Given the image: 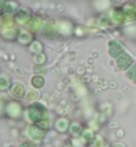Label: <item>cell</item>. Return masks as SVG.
Returning a JSON list of instances; mask_svg holds the SVG:
<instances>
[{
    "label": "cell",
    "mask_w": 136,
    "mask_h": 147,
    "mask_svg": "<svg viewBox=\"0 0 136 147\" xmlns=\"http://www.w3.org/2000/svg\"><path fill=\"white\" fill-rule=\"evenodd\" d=\"M96 9L100 10L106 9V7H109V0H96L95 2Z\"/></svg>",
    "instance_id": "7c38bea8"
},
{
    "label": "cell",
    "mask_w": 136,
    "mask_h": 147,
    "mask_svg": "<svg viewBox=\"0 0 136 147\" xmlns=\"http://www.w3.org/2000/svg\"><path fill=\"white\" fill-rule=\"evenodd\" d=\"M111 19L115 24H122V22H125L126 19L125 11H124L122 7H116L111 14Z\"/></svg>",
    "instance_id": "277c9868"
},
{
    "label": "cell",
    "mask_w": 136,
    "mask_h": 147,
    "mask_svg": "<svg viewBox=\"0 0 136 147\" xmlns=\"http://www.w3.org/2000/svg\"><path fill=\"white\" fill-rule=\"evenodd\" d=\"M9 3L7 0H2L1 1V13L4 15L5 14L7 9H9Z\"/></svg>",
    "instance_id": "9a60e30c"
},
{
    "label": "cell",
    "mask_w": 136,
    "mask_h": 147,
    "mask_svg": "<svg viewBox=\"0 0 136 147\" xmlns=\"http://www.w3.org/2000/svg\"><path fill=\"white\" fill-rule=\"evenodd\" d=\"M29 117L31 120L41 122L48 119V112L46 108L40 104H33L29 107Z\"/></svg>",
    "instance_id": "6da1fadb"
},
{
    "label": "cell",
    "mask_w": 136,
    "mask_h": 147,
    "mask_svg": "<svg viewBox=\"0 0 136 147\" xmlns=\"http://www.w3.org/2000/svg\"><path fill=\"white\" fill-rule=\"evenodd\" d=\"M133 63V59H131V57L129 55V54H122V55H120L118 60H116V64H118V66L119 69H121V70H125L128 67H130V65Z\"/></svg>",
    "instance_id": "5b68a950"
},
{
    "label": "cell",
    "mask_w": 136,
    "mask_h": 147,
    "mask_svg": "<svg viewBox=\"0 0 136 147\" xmlns=\"http://www.w3.org/2000/svg\"><path fill=\"white\" fill-rule=\"evenodd\" d=\"M31 38H32L31 34L29 33L25 32V31H22L20 34V40L22 43H24V44L28 43L29 41H31Z\"/></svg>",
    "instance_id": "4fadbf2b"
},
{
    "label": "cell",
    "mask_w": 136,
    "mask_h": 147,
    "mask_svg": "<svg viewBox=\"0 0 136 147\" xmlns=\"http://www.w3.org/2000/svg\"><path fill=\"white\" fill-rule=\"evenodd\" d=\"M20 147H33V145L29 144V142H24V144H22Z\"/></svg>",
    "instance_id": "ac0fdd59"
},
{
    "label": "cell",
    "mask_w": 136,
    "mask_h": 147,
    "mask_svg": "<svg viewBox=\"0 0 136 147\" xmlns=\"http://www.w3.org/2000/svg\"><path fill=\"white\" fill-rule=\"evenodd\" d=\"M41 26V22L38 18L33 17L31 18L28 22V28L31 32H37V31L40 28Z\"/></svg>",
    "instance_id": "9c48e42d"
},
{
    "label": "cell",
    "mask_w": 136,
    "mask_h": 147,
    "mask_svg": "<svg viewBox=\"0 0 136 147\" xmlns=\"http://www.w3.org/2000/svg\"><path fill=\"white\" fill-rule=\"evenodd\" d=\"M38 94H37V91H35V90H30L28 93H27V97H26V99L27 100H36L38 96H37Z\"/></svg>",
    "instance_id": "2e32d148"
},
{
    "label": "cell",
    "mask_w": 136,
    "mask_h": 147,
    "mask_svg": "<svg viewBox=\"0 0 136 147\" xmlns=\"http://www.w3.org/2000/svg\"><path fill=\"white\" fill-rule=\"evenodd\" d=\"M11 92L16 97H22L23 94V87H22L20 84H15L11 88Z\"/></svg>",
    "instance_id": "30bf717a"
},
{
    "label": "cell",
    "mask_w": 136,
    "mask_h": 147,
    "mask_svg": "<svg viewBox=\"0 0 136 147\" xmlns=\"http://www.w3.org/2000/svg\"><path fill=\"white\" fill-rule=\"evenodd\" d=\"M108 51H109V54L112 57L116 58L118 57L124 51V48L119 41L112 40L109 42V45H108Z\"/></svg>",
    "instance_id": "3957f363"
},
{
    "label": "cell",
    "mask_w": 136,
    "mask_h": 147,
    "mask_svg": "<svg viewBox=\"0 0 136 147\" xmlns=\"http://www.w3.org/2000/svg\"><path fill=\"white\" fill-rule=\"evenodd\" d=\"M1 22H2V24L4 26H6V27H10L11 25H12L13 24V21H12V18H11L10 15L9 14H4L2 15V20H1Z\"/></svg>",
    "instance_id": "8fae6325"
},
{
    "label": "cell",
    "mask_w": 136,
    "mask_h": 147,
    "mask_svg": "<svg viewBox=\"0 0 136 147\" xmlns=\"http://www.w3.org/2000/svg\"><path fill=\"white\" fill-rule=\"evenodd\" d=\"M40 34L45 38L51 39V38H53L56 36V29H55V27L52 26L51 24H45L43 26L41 27Z\"/></svg>",
    "instance_id": "8992f818"
},
{
    "label": "cell",
    "mask_w": 136,
    "mask_h": 147,
    "mask_svg": "<svg viewBox=\"0 0 136 147\" xmlns=\"http://www.w3.org/2000/svg\"><path fill=\"white\" fill-rule=\"evenodd\" d=\"M15 20L19 24H24L28 22L30 20L29 12L24 9H21L17 11L16 15H15Z\"/></svg>",
    "instance_id": "52a82bcc"
},
{
    "label": "cell",
    "mask_w": 136,
    "mask_h": 147,
    "mask_svg": "<svg viewBox=\"0 0 136 147\" xmlns=\"http://www.w3.org/2000/svg\"><path fill=\"white\" fill-rule=\"evenodd\" d=\"M124 11H125L126 18H128L129 20H133L136 18V4H127Z\"/></svg>",
    "instance_id": "ba28073f"
},
{
    "label": "cell",
    "mask_w": 136,
    "mask_h": 147,
    "mask_svg": "<svg viewBox=\"0 0 136 147\" xmlns=\"http://www.w3.org/2000/svg\"><path fill=\"white\" fill-rule=\"evenodd\" d=\"M48 122H38L37 125H32L29 127V135L34 140H38L43 136L47 129H48Z\"/></svg>",
    "instance_id": "7a4b0ae2"
},
{
    "label": "cell",
    "mask_w": 136,
    "mask_h": 147,
    "mask_svg": "<svg viewBox=\"0 0 136 147\" xmlns=\"http://www.w3.org/2000/svg\"><path fill=\"white\" fill-rule=\"evenodd\" d=\"M128 76H129L131 79H133L134 82H136V64L133 65V66L130 69V71L128 72Z\"/></svg>",
    "instance_id": "5bb4252c"
},
{
    "label": "cell",
    "mask_w": 136,
    "mask_h": 147,
    "mask_svg": "<svg viewBox=\"0 0 136 147\" xmlns=\"http://www.w3.org/2000/svg\"><path fill=\"white\" fill-rule=\"evenodd\" d=\"M35 72L37 74H44L46 72V69L42 65H37L36 68H35Z\"/></svg>",
    "instance_id": "e0dca14e"
}]
</instances>
